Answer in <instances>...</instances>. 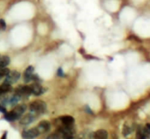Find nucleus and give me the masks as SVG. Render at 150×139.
Masks as SVG:
<instances>
[{"instance_id":"obj_7","label":"nucleus","mask_w":150,"mask_h":139,"mask_svg":"<svg viewBox=\"0 0 150 139\" xmlns=\"http://www.w3.org/2000/svg\"><path fill=\"white\" fill-rule=\"evenodd\" d=\"M35 128H37L40 135L44 134V133H46L47 132H49L50 130L51 124L48 120H42L41 122L39 123V124Z\"/></svg>"},{"instance_id":"obj_23","label":"nucleus","mask_w":150,"mask_h":139,"mask_svg":"<svg viewBox=\"0 0 150 139\" xmlns=\"http://www.w3.org/2000/svg\"><path fill=\"white\" fill-rule=\"evenodd\" d=\"M7 135H8V132H5L4 134L2 135V137H1L0 139H7Z\"/></svg>"},{"instance_id":"obj_22","label":"nucleus","mask_w":150,"mask_h":139,"mask_svg":"<svg viewBox=\"0 0 150 139\" xmlns=\"http://www.w3.org/2000/svg\"><path fill=\"white\" fill-rule=\"evenodd\" d=\"M57 75H58V76H61V77H62V76L64 75V74H63V70H62V68H59L58 70H57Z\"/></svg>"},{"instance_id":"obj_8","label":"nucleus","mask_w":150,"mask_h":139,"mask_svg":"<svg viewBox=\"0 0 150 139\" xmlns=\"http://www.w3.org/2000/svg\"><path fill=\"white\" fill-rule=\"evenodd\" d=\"M30 89H31V94L35 96H40L45 92V88H43L39 83H34L33 84L30 85Z\"/></svg>"},{"instance_id":"obj_5","label":"nucleus","mask_w":150,"mask_h":139,"mask_svg":"<svg viewBox=\"0 0 150 139\" xmlns=\"http://www.w3.org/2000/svg\"><path fill=\"white\" fill-rule=\"evenodd\" d=\"M39 136H40V133L35 127L29 128V129H25L21 133V137L23 139H35Z\"/></svg>"},{"instance_id":"obj_11","label":"nucleus","mask_w":150,"mask_h":139,"mask_svg":"<svg viewBox=\"0 0 150 139\" xmlns=\"http://www.w3.org/2000/svg\"><path fill=\"white\" fill-rule=\"evenodd\" d=\"M108 133L105 129H98L93 133V139H108Z\"/></svg>"},{"instance_id":"obj_12","label":"nucleus","mask_w":150,"mask_h":139,"mask_svg":"<svg viewBox=\"0 0 150 139\" xmlns=\"http://www.w3.org/2000/svg\"><path fill=\"white\" fill-rule=\"evenodd\" d=\"M12 89V85L7 84V83H4L3 84L0 85V98L2 96H4V94L8 93L9 92H11Z\"/></svg>"},{"instance_id":"obj_15","label":"nucleus","mask_w":150,"mask_h":139,"mask_svg":"<svg viewBox=\"0 0 150 139\" xmlns=\"http://www.w3.org/2000/svg\"><path fill=\"white\" fill-rule=\"evenodd\" d=\"M9 72H10V70L8 69V68H6V67L0 69V79H3V78L6 77L8 74H9Z\"/></svg>"},{"instance_id":"obj_20","label":"nucleus","mask_w":150,"mask_h":139,"mask_svg":"<svg viewBox=\"0 0 150 139\" xmlns=\"http://www.w3.org/2000/svg\"><path fill=\"white\" fill-rule=\"evenodd\" d=\"M0 112L3 113V114H5L7 112V109L6 107L3 105V104H0Z\"/></svg>"},{"instance_id":"obj_1","label":"nucleus","mask_w":150,"mask_h":139,"mask_svg":"<svg viewBox=\"0 0 150 139\" xmlns=\"http://www.w3.org/2000/svg\"><path fill=\"white\" fill-rule=\"evenodd\" d=\"M27 106L25 104H20V105H16V106L9 112H6L4 114V119L8 121V122H13L15 120H17L21 118L25 111L26 110Z\"/></svg>"},{"instance_id":"obj_10","label":"nucleus","mask_w":150,"mask_h":139,"mask_svg":"<svg viewBox=\"0 0 150 139\" xmlns=\"http://www.w3.org/2000/svg\"><path fill=\"white\" fill-rule=\"evenodd\" d=\"M58 120L60 124L63 125H67V126H72L75 123V119L71 115H63L58 119Z\"/></svg>"},{"instance_id":"obj_17","label":"nucleus","mask_w":150,"mask_h":139,"mask_svg":"<svg viewBox=\"0 0 150 139\" xmlns=\"http://www.w3.org/2000/svg\"><path fill=\"white\" fill-rule=\"evenodd\" d=\"M144 132V134L146 136V138H150V124H147L143 128Z\"/></svg>"},{"instance_id":"obj_3","label":"nucleus","mask_w":150,"mask_h":139,"mask_svg":"<svg viewBox=\"0 0 150 139\" xmlns=\"http://www.w3.org/2000/svg\"><path fill=\"white\" fill-rule=\"evenodd\" d=\"M38 114H35L33 112H30L28 114H26L24 116H22L20 119V124L21 125H23V126H26L29 125L30 124H32L37 118H38Z\"/></svg>"},{"instance_id":"obj_14","label":"nucleus","mask_w":150,"mask_h":139,"mask_svg":"<svg viewBox=\"0 0 150 139\" xmlns=\"http://www.w3.org/2000/svg\"><path fill=\"white\" fill-rule=\"evenodd\" d=\"M136 139H147L142 127H139L136 132Z\"/></svg>"},{"instance_id":"obj_16","label":"nucleus","mask_w":150,"mask_h":139,"mask_svg":"<svg viewBox=\"0 0 150 139\" xmlns=\"http://www.w3.org/2000/svg\"><path fill=\"white\" fill-rule=\"evenodd\" d=\"M131 131L132 129L130 128V127L129 125H127V124H125L124 127H123V131H122V133L124 134V136H127V135H129L131 133Z\"/></svg>"},{"instance_id":"obj_4","label":"nucleus","mask_w":150,"mask_h":139,"mask_svg":"<svg viewBox=\"0 0 150 139\" xmlns=\"http://www.w3.org/2000/svg\"><path fill=\"white\" fill-rule=\"evenodd\" d=\"M15 93L18 95L21 98H28L31 94L30 87L28 85H20L15 89Z\"/></svg>"},{"instance_id":"obj_18","label":"nucleus","mask_w":150,"mask_h":139,"mask_svg":"<svg viewBox=\"0 0 150 139\" xmlns=\"http://www.w3.org/2000/svg\"><path fill=\"white\" fill-rule=\"evenodd\" d=\"M62 136L60 134V133L57 131V133H53V134L49 135V137L46 139H61Z\"/></svg>"},{"instance_id":"obj_2","label":"nucleus","mask_w":150,"mask_h":139,"mask_svg":"<svg viewBox=\"0 0 150 139\" xmlns=\"http://www.w3.org/2000/svg\"><path fill=\"white\" fill-rule=\"evenodd\" d=\"M29 108H30V111L40 115V114L45 113V110L47 109V105L44 101L37 100V101H34L31 102L30 104Z\"/></svg>"},{"instance_id":"obj_19","label":"nucleus","mask_w":150,"mask_h":139,"mask_svg":"<svg viewBox=\"0 0 150 139\" xmlns=\"http://www.w3.org/2000/svg\"><path fill=\"white\" fill-rule=\"evenodd\" d=\"M7 27L6 22L4 19H0V30H5Z\"/></svg>"},{"instance_id":"obj_6","label":"nucleus","mask_w":150,"mask_h":139,"mask_svg":"<svg viewBox=\"0 0 150 139\" xmlns=\"http://www.w3.org/2000/svg\"><path fill=\"white\" fill-rule=\"evenodd\" d=\"M20 77L21 74L18 71H16V70L10 71L8 75L5 77L4 83H7V84H9L12 85V84L18 81V79H20Z\"/></svg>"},{"instance_id":"obj_9","label":"nucleus","mask_w":150,"mask_h":139,"mask_svg":"<svg viewBox=\"0 0 150 139\" xmlns=\"http://www.w3.org/2000/svg\"><path fill=\"white\" fill-rule=\"evenodd\" d=\"M34 71H35V69H34V67H33L32 65H30V66H28L25 69L24 74H23V79H24L25 83H29V82H30L32 80Z\"/></svg>"},{"instance_id":"obj_13","label":"nucleus","mask_w":150,"mask_h":139,"mask_svg":"<svg viewBox=\"0 0 150 139\" xmlns=\"http://www.w3.org/2000/svg\"><path fill=\"white\" fill-rule=\"evenodd\" d=\"M10 63V58L8 56H2L0 57V69L6 67Z\"/></svg>"},{"instance_id":"obj_21","label":"nucleus","mask_w":150,"mask_h":139,"mask_svg":"<svg viewBox=\"0 0 150 139\" xmlns=\"http://www.w3.org/2000/svg\"><path fill=\"white\" fill-rule=\"evenodd\" d=\"M85 111H86L87 113H89V114H93V111H92V110H91V109L89 108V106H85Z\"/></svg>"}]
</instances>
